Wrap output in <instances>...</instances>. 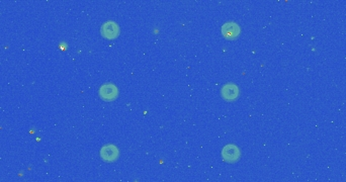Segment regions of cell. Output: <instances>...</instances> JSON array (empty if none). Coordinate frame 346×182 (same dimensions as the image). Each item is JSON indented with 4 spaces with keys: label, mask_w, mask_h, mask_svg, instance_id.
Listing matches in <instances>:
<instances>
[{
    "label": "cell",
    "mask_w": 346,
    "mask_h": 182,
    "mask_svg": "<svg viewBox=\"0 0 346 182\" xmlns=\"http://www.w3.org/2000/svg\"><path fill=\"white\" fill-rule=\"evenodd\" d=\"M100 97L106 103H110L119 96V88L112 83H104L99 89Z\"/></svg>",
    "instance_id": "cell-3"
},
{
    "label": "cell",
    "mask_w": 346,
    "mask_h": 182,
    "mask_svg": "<svg viewBox=\"0 0 346 182\" xmlns=\"http://www.w3.org/2000/svg\"><path fill=\"white\" fill-rule=\"evenodd\" d=\"M223 160L226 163L233 164L238 162L241 158V150L234 144H227L224 146L221 152Z\"/></svg>",
    "instance_id": "cell-1"
},
{
    "label": "cell",
    "mask_w": 346,
    "mask_h": 182,
    "mask_svg": "<svg viewBox=\"0 0 346 182\" xmlns=\"http://www.w3.org/2000/svg\"><path fill=\"white\" fill-rule=\"evenodd\" d=\"M240 90L234 83H227L221 88V96L226 101H234L238 98Z\"/></svg>",
    "instance_id": "cell-6"
},
{
    "label": "cell",
    "mask_w": 346,
    "mask_h": 182,
    "mask_svg": "<svg viewBox=\"0 0 346 182\" xmlns=\"http://www.w3.org/2000/svg\"><path fill=\"white\" fill-rule=\"evenodd\" d=\"M121 30L117 23L107 20L101 27V35L106 39H114L120 36Z\"/></svg>",
    "instance_id": "cell-4"
},
{
    "label": "cell",
    "mask_w": 346,
    "mask_h": 182,
    "mask_svg": "<svg viewBox=\"0 0 346 182\" xmlns=\"http://www.w3.org/2000/svg\"><path fill=\"white\" fill-rule=\"evenodd\" d=\"M101 158L107 163H112L120 158V150L113 144H106L100 151Z\"/></svg>",
    "instance_id": "cell-2"
},
{
    "label": "cell",
    "mask_w": 346,
    "mask_h": 182,
    "mask_svg": "<svg viewBox=\"0 0 346 182\" xmlns=\"http://www.w3.org/2000/svg\"><path fill=\"white\" fill-rule=\"evenodd\" d=\"M222 36L227 39H235L240 36L241 29L234 22H228L224 24L221 28Z\"/></svg>",
    "instance_id": "cell-5"
}]
</instances>
